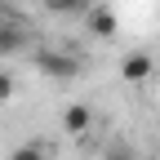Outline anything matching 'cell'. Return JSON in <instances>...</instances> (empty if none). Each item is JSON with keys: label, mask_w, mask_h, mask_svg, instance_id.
Segmentation results:
<instances>
[{"label": "cell", "mask_w": 160, "mask_h": 160, "mask_svg": "<svg viewBox=\"0 0 160 160\" xmlns=\"http://www.w3.org/2000/svg\"><path fill=\"white\" fill-rule=\"evenodd\" d=\"M62 129H67L71 138H85V133L93 129V107H89V102H71V107L62 111Z\"/></svg>", "instance_id": "cell-4"}, {"label": "cell", "mask_w": 160, "mask_h": 160, "mask_svg": "<svg viewBox=\"0 0 160 160\" xmlns=\"http://www.w3.org/2000/svg\"><path fill=\"white\" fill-rule=\"evenodd\" d=\"M156 5H160V0H156Z\"/></svg>", "instance_id": "cell-11"}, {"label": "cell", "mask_w": 160, "mask_h": 160, "mask_svg": "<svg viewBox=\"0 0 160 160\" xmlns=\"http://www.w3.org/2000/svg\"><path fill=\"white\" fill-rule=\"evenodd\" d=\"M13 93H18V80L9 76V67H0V102H9Z\"/></svg>", "instance_id": "cell-8"}, {"label": "cell", "mask_w": 160, "mask_h": 160, "mask_svg": "<svg viewBox=\"0 0 160 160\" xmlns=\"http://www.w3.org/2000/svg\"><path fill=\"white\" fill-rule=\"evenodd\" d=\"M0 22H9V13H5V0H0Z\"/></svg>", "instance_id": "cell-10"}, {"label": "cell", "mask_w": 160, "mask_h": 160, "mask_svg": "<svg viewBox=\"0 0 160 160\" xmlns=\"http://www.w3.org/2000/svg\"><path fill=\"white\" fill-rule=\"evenodd\" d=\"M151 76H156V58L151 53H129L125 62H120V80H125V85H147Z\"/></svg>", "instance_id": "cell-3"}, {"label": "cell", "mask_w": 160, "mask_h": 160, "mask_svg": "<svg viewBox=\"0 0 160 160\" xmlns=\"http://www.w3.org/2000/svg\"><path fill=\"white\" fill-rule=\"evenodd\" d=\"M85 27H89L93 40H116L120 18H116V9H107V5H89V9H85Z\"/></svg>", "instance_id": "cell-2"}, {"label": "cell", "mask_w": 160, "mask_h": 160, "mask_svg": "<svg viewBox=\"0 0 160 160\" xmlns=\"http://www.w3.org/2000/svg\"><path fill=\"white\" fill-rule=\"evenodd\" d=\"M45 5V13H58V18H67V13H85L93 0H40Z\"/></svg>", "instance_id": "cell-7"}, {"label": "cell", "mask_w": 160, "mask_h": 160, "mask_svg": "<svg viewBox=\"0 0 160 160\" xmlns=\"http://www.w3.org/2000/svg\"><path fill=\"white\" fill-rule=\"evenodd\" d=\"M27 45V31L18 27V22H0V53H18Z\"/></svg>", "instance_id": "cell-5"}, {"label": "cell", "mask_w": 160, "mask_h": 160, "mask_svg": "<svg viewBox=\"0 0 160 160\" xmlns=\"http://www.w3.org/2000/svg\"><path fill=\"white\" fill-rule=\"evenodd\" d=\"M9 160H53V156H49V142L31 138V142H18V147L9 151Z\"/></svg>", "instance_id": "cell-6"}, {"label": "cell", "mask_w": 160, "mask_h": 160, "mask_svg": "<svg viewBox=\"0 0 160 160\" xmlns=\"http://www.w3.org/2000/svg\"><path fill=\"white\" fill-rule=\"evenodd\" d=\"M107 160H129V151H107Z\"/></svg>", "instance_id": "cell-9"}, {"label": "cell", "mask_w": 160, "mask_h": 160, "mask_svg": "<svg viewBox=\"0 0 160 160\" xmlns=\"http://www.w3.org/2000/svg\"><path fill=\"white\" fill-rule=\"evenodd\" d=\"M36 67L45 71V76H53V80H76L80 76V58L58 53V49H40L36 53Z\"/></svg>", "instance_id": "cell-1"}]
</instances>
